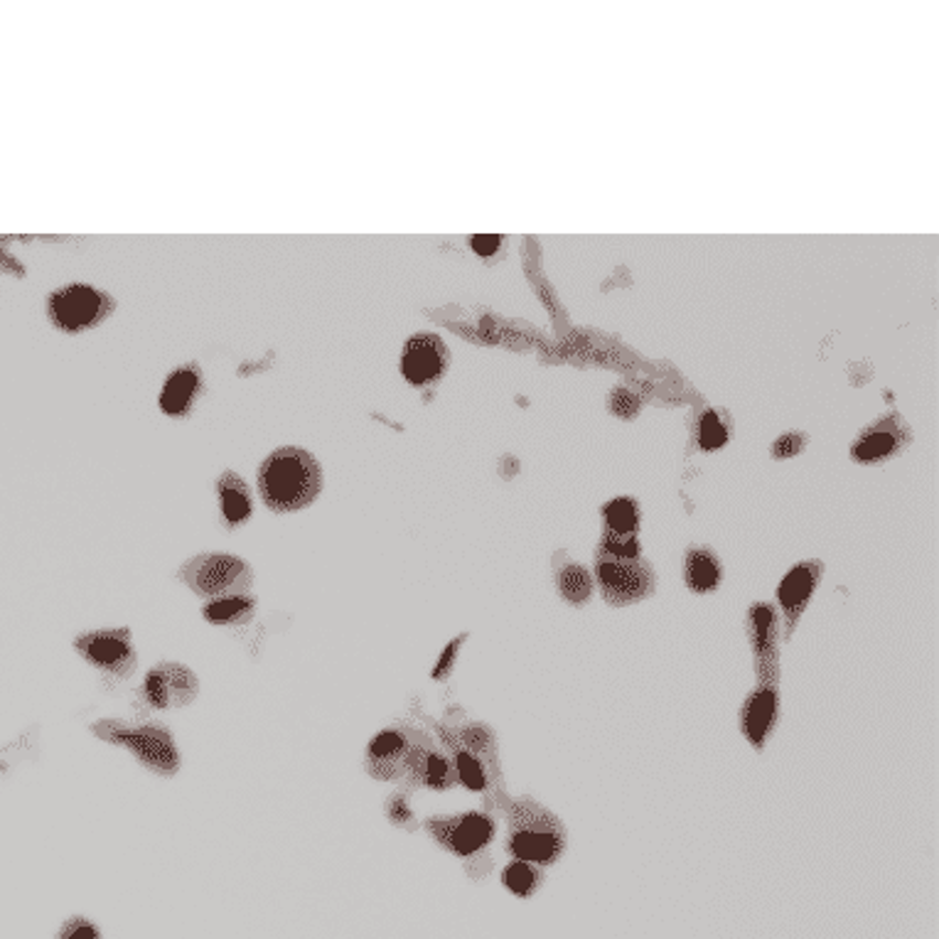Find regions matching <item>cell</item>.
Listing matches in <instances>:
<instances>
[{
  "label": "cell",
  "mask_w": 939,
  "mask_h": 939,
  "mask_svg": "<svg viewBox=\"0 0 939 939\" xmlns=\"http://www.w3.org/2000/svg\"><path fill=\"white\" fill-rule=\"evenodd\" d=\"M900 448V436L893 428H876L868 436H863L854 446V460L858 462H881L890 458Z\"/></svg>",
  "instance_id": "cb8c5ba5"
},
{
  "label": "cell",
  "mask_w": 939,
  "mask_h": 939,
  "mask_svg": "<svg viewBox=\"0 0 939 939\" xmlns=\"http://www.w3.org/2000/svg\"><path fill=\"white\" fill-rule=\"evenodd\" d=\"M446 723H450L452 730H456V736L462 740V746H466L474 755V758H478L484 775H488L490 794L484 797L482 809H488V812L494 814V804H498L506 794L498 733H494L484 721L466 718V716H462V711H458V718H450Z\"/></svg>",
  "instance_id": "9c48e42d"
},
{
  "label": "cell",
  "mask_w": 939,
  "mask_h": 939,
  "mask_svg": "<svg viewBox=\"0 0 939 939\" xmlns=\"http://www.w3.org/2000/svg\"><path fill=\"white\" fill-rule=\"evenodd\" d=\"M606 532L612 534H637V524H640V512L637 504L630 498H618L610 504H606Z\"/></svg>",
  "instance_id": "d4e9b609"
},
{
  "label": "cell",
  "mask_w": 939,
  "mask_h": 939,
  "mask_svg": "<svg viewBox=\"0 0 939 939\" xmlns=\"http://www.w3.org/2000/svg\"><path fill=\"white\" fill-rule=\"evenodd\" d=\"M684 583L696 596H708L723 586V566L708 546L689 548L684 556Z\"/></svg>",
  "instance_id": "e0dca14e"
},
{
  "label": "cell",
  "mask_w": 939,
  "mask_h": 939,
  "mask_svg": "<svg viewBox=\"0 0 939 939\" xmlns=\"http://www.w3.org/2000/svg\"><path fill=\"white\" fill-rule=\"evenodd\" d=\"M74 650L79 652L86 664L102 669L104 674L116 679L131 676L138 664V654L128 628H104L86 632L74 640Z\"/></svg>",
  "instance_id": "ba28073f"
},
{
  "label": "cell",
  "mask_w": 939,
  "mask_h": 939,
  "mask_svg": "<svg viewBox=\"0 0 939 939\" xmlns=\"http://www.w3.org/2000/svg\"><path fill=\"white\" fill-rule=\"evenodd\" d=\"M138 704H140V708H143V711H150V708H170L168 684H166L163 672H160V664L150 669V672L146 674L143 684H140V691H138Z\"/></svg>",
  "instance_id": "484cf974"
},
{
  "label": "cell",
  "mask_w": 939,
  "mask_h": 939,
  "mask_svg": "<svg viewBox=\"0 0 939 939\" xmlns=\"http://www.w3.org/2000/svg\"><path fill=\"white\" fill-rule=\"evenodd\" d=\"M822 576H824L822 561H802V564H797L790 574L780 580V586H777L775 608L777 612H780L782 642H790L797 628H800L809 602H812L819 583H822Z\"/></svg>",
  "instance_id": "7c38bea8"
},
{
  "label": "cell",
  "mask_w": 939,
  "mask_h": 939,
  "mask_svg": "<svg viewBox=\"0 0 939 939\" xmlns=\"http://www.w3.org/2000/svg\"><path fill=\"white\" fill-rule=\"evenodd\" d=\"M746 634L753 652L755 682L780 679V612L772 602H753L746 615Z\"/></svg>",
  "instance_id": "8fae6325"
},
{
  "label": "cell",
  "mask_w": 939,
  "mask_h": 939,
  "mask_svg": "<svg viewBox=\"0 0 939 939\" xmlns=\"http://www.w3.org/2000/svg\"><path fill=\"white\" fill-rule=\"evenodd\" d=\"M217 492L222 500L224 522L230 526H239L252 516V492L246 482L236 472H224L217 482Z\"/></svg>",
  "instance_id": "d6986e66"
},
{
  "label": "cell",
  "mask_w": 939,
  "mask_h": 939,
  "mask_svg": "<svg viewBox=\"0 0 939 939\" xmlns=\"http://www.w3.org/2000/svg\"><path fill=\"white\" fill-rule=\"evenodd\" d=\"M544 883V868L534 866L526 861H512L510 866L502 871V885L516 898H532V895L542 888Z\"/></svg>",
  "instance_id": "603a6c76"
},
{
  "label": "cell",
  "mask_w": 939,
  "mask_h": 939,
  "mask_svg": "<svg viewBox=\"0 0 939 939\" xmlns=\"http://www.w3.org/2000/svg\"><path fill=\"white\" fill-rule=\"evenodd\" d=\"M782 714V689L780 679H760L746 696L738 714V726L743 738L750 743L755 753H762Z\"/></svg>",
  "instance_id": "30bf717a"
},
{
  "label": "cell",
  "mask_w": 939,
  "mask_h": 939,
  "mask_svg": "<svg viewBox=\"0 0 939 939\" xmlns=\"http://www.w3.org/2000/svg\"><path fill=\"white\" fill-rule=\"evenodd\" d=\"M256 615V598L252 596H230V598H217L210 600L202 608V618L212 625H222V628H239V625H249Z\"/></svg>",
  "instance_id": "ffe728a7"
},
{
  "label": "cell",
  "mask_w": 939,
  "mask_h": 939,
  "mask_svg": "<svg viewBox=\"0 0 939 939\" xmlns=\"http://www.w3.org/2000/svg\"><path fill=\"white\" fill-rule=\"evenodd\" d=\"M180 580L200 598L217 600L230 596H249L254 570L246 561L226 554H202L180 568Z\"/></svg>",
  "instance_id": "5b68a950"
},
{
  "label": "cell",
  "mask_w": 939,
  "mask_h": 939,
  "mask_svg": "<svg viewBox=\"0 0 939 939\" xmlns=\"http://www.w3.org/2000/svg\"><path fill=\"white\" fill-rule=\"evenodd\" d=\"M200 388V374L194 370H178L170 376L163 396H160V406L168 416H182L190 408L194 394Z\"/></svg>",
  "instance_id": "44dd1931"
},
{
  "label": "cell",
  "mask_w": 939,
  "mask_h": 939,
  "mask_svg": "<svg viewBox=\"0 0 939 939\" xmlns=\"http://www.w3.org/2000/svg\"><path fill=\"white\" fill-rule=\"evenodd\" d=\"M412 714L418 721L426 723V726L430 728V733H434V736H436V740L440 743V748L450 755L452 768H456V775H458V785H462L470 792L482 794V800H484V797L490 794L488 775H484V770H482V765L478 762V758H474V755L466 746H462V740L456 736V730H452L450 723L436 721L434 716H428L426 711H420L418 706L412 708Z\"/></svg>",
  "instance_id": "4fadbf2b"
},
{
  "label": "cell",
  "mask_w": 939,
  "mask_h": 939,
  "mask_svg": "<svg viewBox=\"0 0 939 939\" xmlns=\"http://www.w3.org/2000/svg\"><path fill=\"white\" fill-rule=\"evenodd\" d=\"M430 839L448 854L458 856L466 866L468 876L482 881L490 876L494 861L490 856V844L498 836V822L488 809L466 814H448V817H428L424 822Z\"/></svg>",
  "instance_id": "3957f363"
},
{
  "label": "cell",
  "mask_w": 939,
  "mask_h": 939,
  "mask_svg": "<svg viewBox=\"0 0 939 939\" xmlns=\"http://www.w3.org/2000/svg\"><path fill=\"white\" fill-rule=\"evenodd\" d=\"M468 637H470L468 632H460L458 637H452V640L446 647H442V652L438 654L434 669H430V679H434V682L442 684L452 676V672H456L460 650H462V644L468 642Z\"/></svg>",
  "instance_id": "4316f807"
},
{
  "label": "cell",
  "mask_w": 939,
  "mask_h": 939,
  "mask_svg": "<svg viewBox=\"0 0 939 939\" xmlns=\"http://www.w3.org/2000/svg\"><path fill=\"white\" fill-rule=\"evenodd\" d=\"M322 472L303 448H280L258 472V492L274 512L303 510L320 494Z\"/></svg>",
  "instance_id": "7a4b0ae2"
},
{
  "label": "cell",
  "mask_w": 939,
  "mask_h": 939,
  "mask_svg": "<svg viewBox=\"0 0 939 939\" xmlns=\"http://www.w3.org/2000/svg\"><path fill=\"white\" fill-rule=\"evenodd\" d=\"M92 733L96 738L109 743V746L128 750L146 770L160 777L178 775L182 765L178 743L172 738V730L163 723H126L106 718L92 723Z\"/></svg>",
  "instance_id": "277c9868"
},
{
  "label": "cell",
  "mask_w": 939,
  "mask_h": 939,
  "mask_svg": "<svg viewBox=\"0 0 939 939\" xmlns=\"http://www.w3.org/2000/svg\"><path fill=\"white\" fill-rule=\"evenodd\" d=\"M408 750L406 723L398 721L394 726L382 728L370 740L364 753V770L380 782H402L404 758Z\"/></svg>",
  "instance_id": "5bb4252c"
},
{
  "label": "cell",
  "mask_w": 939,
  "mask_h": 939,
  "mask_svg": "<svg viewBox=\"0 0 939 939\" xmlns=\"http://www.w3.org/2000/svg\"><path fill=\"white\" fill-rule=\"evenodd\" d=\"M57 939H102V930L92 920L77 915L62 925Z\"/></svg>",
  "instance_id": "f546056e"
},
{
  "label": "cell",
  "mask_w": 939,
  "mask_h": 939,
  "mask_svg": "<svg viewBox=\"0 0 939 939\" xmlns=\"http://www.w3.org/2000/svg\"><path fill=\"white\" fill-rule=\"evenodd\" d=\"M406 723L408 730V750L404 758V777H402V790H436L446 792L458 785L456 768H452L450 755L440 748V743L430 736L428 730L414 723Z\"/></svg>",
  "instance_id": "52a82bcc"
},
{
  "label": "cell",
  "mask_w": 939,
  "mask_h": 939,
  "mask_svg": "<svg viewBox=\"0 0 939 939\" xmlns=\"http://www.w3.org/2000/svg\"><path fill=\"white\" fill-rule=\"evenodd\" d=\"M698 440H701V448H704V450H716V448L723 446V442H726V428H723V424H721L716 414H706L704 420H701Z\"/></svg>",
  "instance_id": "f1b7e54d"
},
{
  "label": "cell",
  "mask_w": 939,
  "mask_h": 939,
  "mask_svg": "<svg viewBox=\"0 0 939 939\" xmlns=\"http://www.w3.org/2000/svg\"><path fill=\"white\" fill-rule=\"evenodd\" d=\"M470 244H472V249L478 252L480 256H492L494 252H498V246H500V236L478 234V236H472Z\"/></svg>",
  "instance_id": "1f68e13d"
},
{
  "label": "cell",
  "mask_w": 939,
  "mask_h": 939,
  "mask_svg": "<svg viewBox=\"0 0 939 939\" xmlns=\"http://www.w3.org/2000/svg\"><path fill=\"white\" fill-rule=\"evenodd\" d=\"M160 672L166 676L168 684V694H170V706H190L194 698L200 694V679L194 676L192 669H188L185 664L178 662H163L160 664Z\"/></svg>",
  "instance_id": "7402d4cb"
},
{
  "label": "cell",
  "mask_w": 939,
  "mask_h": 939,
  "mask_svg": "<svg viewBox=\"0 0 939 939\" xmlns=\"http://www.w3.org/2000/svg\"><path fill=\"white\" fill-rule=\"evenodd\" d=\"M596 588L610 608H628L654 596L657 576L652 566L640 558H625L600 552L596 554Z\"/></svg>",
  "instance_id": "8992f818"
},
{
  "label": "cell",
  "mask_w": 939,
  "mask_h": 939,
  "mask_svg": "<svg viewBox=\"0 0 939 939\" xmlns=\"http://www.w3.org/2000/svg\"><path fill=\"white\" fill-rule=\"evenodd\" d=\"M494 814H500L506 822L504 849L514 861H526L546 868L564 858L568 849V829L561 822V817L538 802L536 797L504 794L494 804Z\"/></svg>",
  "instance_id": "6da1fadb"
},
{
  "label": "cell",
  "mask_w": 939,
  "mask_h": 939,
  "mask_svg": "<svg viewBox=\"0 0 939 939\" xmlns=\"http://www.w3.org/2000/svg\"><path fill=\"white\" fill-rule=\"evenodd\" d=\"M106 298L89 286H70L52 296V320L64 330H82L94 326L106 312Z\"/></svg>",
  "instance_id": "9a60e30c"
},
{
  "label": "cell",
  "mask_w": 939,
  "mask_h": 939,
  "mask_svg": "<svg viewBox=\"0 0 939 939\" xmlns=\"http://www.w3.org/2000/svg\"><path fill=\"white\" fill-rule=\"evenodd\" d=\"M556 590L568 606L586 608L593 593H596V578H593L586 566L576 564V561H566V564L556 568Z\"/></svg>",
  "instance_id": "ac0fdd59"
},
{
  "label": "cell",
  "mask_w": 939,
  "mask_h": 939,
  "mask_svg": "<svg viewBox=\"0 0 939 939\" xmlns=\"http://www.w3.org/2000/svg\"><path fill=\"white\" fill-rule=\"evenodd\" d=\"M448 362V350L436 334H420L406 344L402 370L404 376L412 384H428L440 376L446 370Z\"/></svg>",
  "instance_id": "2e32d148"
},
{
  "label": "cell",
  "mask_w": 939,
  "mask_h": 939,
  "mask_svg": "<svg viewBox=\"0 0 939 939\" xmlns=\"http://www.w3.org/2000/svg\"><path fill=\"white\" fill-rule=\"evenodd\" d=\"M802 448H804V438L802 436H785V438H780L772 446V456L777 460H785V458L797 456V452H800Z\"/></svg>",
  "instance_id": "4dcf8cb0"
},
{
  "label": "cell",
  "mask_w": 939,
  "mask_h": 939,
  "mask_svg": "<svg viewBox=\"0 0 939 939\" xmlns=\"http://www.w3.org/2000/svg\"><path fill=\"white\" fill-rule=\"evenodd\" d=\"M384 812H386L388 822H392L394 826L416 829V814H414V807L408 804V792L406 790H398L394 794H388L386 804H384Z\"/></svg>",
  "instance_id": "83f0119b"
}]
</instances>
